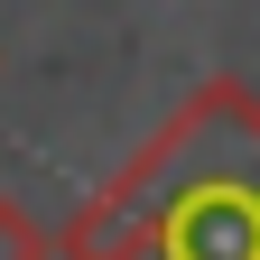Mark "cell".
<instances>
[{
  "mask_svg": "<svg viewBox=\"0 0 260 260\" xmlns=\"http://www.w3.org/2000/svg\"><path fill=\"white\" fill-rule=\"evenodd\" d=\"M47 251H56V233L19 205V195H0V260H47Z\"/></svg>",
  "mask_w": 260,
  "mask_h": 260,
  "instance_id": "cell-2",
  "label": "cell"
},
{
  "mask_svg": "<svg viewBox=\"0 0 260 260\" xmlns=\"http://www.w3.org/2000/svg\"><path fill=\"white\" fill-rule=\"evenodd\" d=\"M65 260H260V93L214 75L65 223Z\"/></svg>",
  "mask_w": 260,
  "mask_h": 260,
  "instance_id": "cell-1",
  "label": "cell"
}]
</instances>
